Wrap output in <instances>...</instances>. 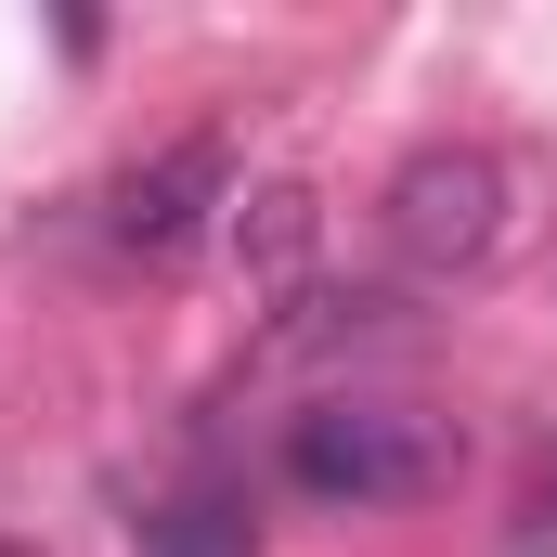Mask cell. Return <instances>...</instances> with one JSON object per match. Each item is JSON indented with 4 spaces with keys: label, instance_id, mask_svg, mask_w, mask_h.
Instances as JSON below:
<instances>
[{
    "label": "cell",
    "instance_id": "cell-3",
    "mask_svg": "<svg viewBox=\"0 0 557 557\" xmlns=\"http://www.w3.org/2000/svg\"><path fill=\"white\" fill-rule=\"evenodd\" d=\"M221 208H234V156L195 131V143H169V156H143L131 182H117V208H104V221H117V247H131V260H195Z\"/></svg>",
    "mask_w": 557,
    "mask_h": 557
},
{
    "label": "cell",
    "instance_id": "cell-1",
    "mask_svg": "<svg viewBox=\"0 0 557 557\" xmlns=\"http://www.w3.org/2000/svg\"><path fill=\"white\" fill-rule=\"evenodd\" d=\"M454 467H467V428L428 403H389V389H324L311 416H285V480L311 506H350V519L428 506Z\"/></svg>",
    "mask_w": 557,
    "mask_h": 557
},
{
    "label": "cell",
    "instance_id": "cell-6",
    "mask_svg": "<svg viewBox=\"0 0 557 557\" xmlns=\"http://www.w3.org/2000/svg\"><path fill=\"white\" fill-rule=\"evenodd\" d=\"M519 557H557V467L532 480V519H519Z\"/></svg>",
    "mask_w": 557,
    "mask_h": 557
},
{
    "label": "cell",
    "instance_id": "cell-7",
    "mask_svg": "<svg viewBox=\"0 0 557 557\" xmlns=\"http://www.w3.org/2000/svg\"><path fill=\"white\" fill-rule=\"evenodd\" d=\"M0 557H13V545H0Z\"/></svg>",
    "mask_w": 557,
    "mask_h": 557
},
{
    "label": "cell",
    "instance_id": "cell-4",
    "mask_svg": "<svg viewBox=\"0 0 557 557\" xmlns=\"http://www.w3.org/2000/svg\"><path fill=\"white\" fill-rule=\"evenodd\" d=\"M156 557H260V532L221 493H182V506H156Z\"/></svg>",
    "mask_w": 557,
    "mask_h": 557
},
{
    "label": "cell",
    "instance_id": "cell-5",
    "mask_svg": "<svg viewBox=\"0 0 557 557\" xmlns=\"http://www.w3.org/2000/svg\"><path fill=\"white\" fill-rule=\"evenodd\" d=\"M234 247H247L260 273H298V260H311V195L273 182V195H260V221H234Z\"/></svg>",
    "mask_w": 557,
    "mask_h": 557
},
{
    "label": "cell",
    "instance_id": "cell-2",
    "mask_svg": "<svg viewBox=\"0 0 557 557\" xmlns=\"http://www.w3.org/2000/svg\"><path fill=\"white\" fill-rule=\"evenodd\" d=\"M389 247L416 260V273H493L506 260V234H519V182H506V156L493 143H428L403 156V182H389Z\"/></svg>",
    "mask_w": 557,
    "mask_h": 557
}]
</instances>
